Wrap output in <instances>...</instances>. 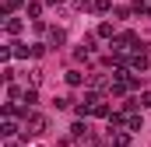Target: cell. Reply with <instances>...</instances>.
<instances>
[{
    "mask_svg": "<svg viewBox=\"0 0 151 147\" xmlns=\"http://www.w3.org/2000/svg\"><path fill=\"white\" fill-rule=\"evenodd\" d=\"M130 63H134V67H137V70H144V67H148V53H137V56H134V60H130Z\"/></svg>",
    "mask_w": 151,
    "mask_h": 147,
    "instance_id": "cell-1",
    "label": "cell"
},
{
    "mask_svg": "<svg viewBox=\"0 0 151 147\" xmlns=\"http://www.w3.org/2000/svg\"><path fill=\"white\" fill-rule=\"evenodd\" d=\"M70 130H74V137H88V126H81V123H74Z\"/></svg>",
    "mask_w": 151,
    "mask_h": 147,
    "instance_id": "cell-2",
    "label": "cell"
},
{
    "mask_svg": "<svg viewBox=\"0 0 151 147\" xmlns=\"http://www.w3.org/2000/svg\"><path fill=\"white\" fill-rule=\"evenodd\" d=\"M18 4H21V0H7V7H18Z\"/></svg>",
    "mask_w": 151,
    "mask_h": 147,
    "instance_id": "cell-3",
    "label": "cell"
},
{
    "mask_svg": "<svg viewBox=\"0 0 151 147\" xmlns=\"http://www.w3.org/2000/svg\"><path fill=\"white\" fill-rule=\"evenodd\" d=\"M7 147H18V144H7Z\"/></svg>",
    "mask_w": 151,
    "mask_h": 147,
    "instance_id": "cell-4",
    "label": "cell"
}]
</instances>
